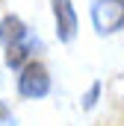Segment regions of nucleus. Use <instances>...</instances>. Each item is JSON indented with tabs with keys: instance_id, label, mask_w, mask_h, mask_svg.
I'll return each instance as SVG.
<instances>
[{
	"instance_id": "obj_1",
	"label": "nucleus",
	"mask_w": 124,
	"mask_h": 126,
	"mask_svg": "<svg viewBox=\"0 0 124 126\" xmlns=\"http://www.w3.org/2000/svg\"><path fill=\"white\" fill-rule=\"evenodd\" d=\"M18 94L24 100H41L50 94V73L41 62H30L21 67L18 76Z\"/></svg>"
},
{
	"instance_id": "obj_6",
	"label": "nucleus",
	"mask_w": 124,
	"mask_h": 126,
	"mask_svg": "<svg viewBox=\"0 0 124 126\" xmlns=\"http://www.w3.org/2000/svg\"><path fill=\"white\" fill-rule=\"evenodd\" d=\"M97 97H100V82H94L92 88H89V94L83 97V109H94V103H97Z\"/></svg>"
},
{
	"instance_id": "obj_7",
	"label": "nucleus",
	"mask_w": 124,
	"mask_h": 126,
	"mask_svg": "<svg viewBox=\"0 0 124 126\" xmlns=\"http://www.w3.org/2000/svg\"><path fill=\"white\" fill-rule=\"evenodd\" d=\"M0 126H15V117H12V111L6 109V103H0Z\"/></svg>"
},
{
	"instance_id": "obj_2",
	"label": "nucleus",
	"mask_w": 124,
	"mask_h": 126,
	"mask_svg": "<svg viewBox=\"0 0 124 126\" xmlns=\"http://www.w3.org/2000/svg\"><path fill=\"white\" fill-rule=\"evenodd\" d=\"M92 24L97 35H112L124 27V0H92Z\"/></svg>"
},
{
	"instance_id": "obj_3",
	"label": "nucleus",
	"mask_w": 124,
	"mask_h": 126,
	"mask_svg": "<svg viewBox=\"0 0 124 126\" xmlns=\"http://www.w3.org/2000/svg\"><path fill=\"white\" fill-rule=\"evenodd\" d=\"M53 21H56V35L62 44H71L77 38V12L71 0H53Z\"/></svg>"
},
{
	"instance_id": "obj_5",
	"label": "nucleus",
	"mask_w": 124,
	"mask_h": 126,
	"mask_svg": "<svg viewBox=\"0 0 124 126\" xmlns=\"http://www.w3.org/2000/svg\"><path fill=\"white\" fill-rule=\"evenodd\" d=\"M24 32H27V27H24L21 18H15V15H9V18L0 21V41H3V47L12 44V41H18Z\"/></svg>"
},
{
	"instance_id": "obj_4",
	"label": "nucleus",
	"mask_w": 124,
	"mask_h": 126,
	"mask_svg": "<svg viewBox=\"0 0 124 126\" xmlns=\"http://www.w3.org/2000/svg\"><path fill=\"white\" fill-rule=\"evenodd\" d=\"M35 50H41V38H38V35H32V32L27 30L18 41L6 44V64H9V67H21V64L27 62Z\"/></svg>"
}]
</instances>
